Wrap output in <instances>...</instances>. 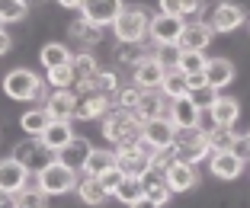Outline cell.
<instances>
[{
	"instance_id": "c3c4849f",
	"label": "cell",
	"mask_w": 250,
	"mask_h": 208,
	"mask_svg": "<svg viewBox=\"0 0 250 208\" xmlns=\"http://www.w3.org/2000/svg\"><path fill=\"white\" fill-rule=\"evenodd\" d=\"M32 99H36V103H48V80L39 83V90H36V96H32Z\"/></svg>"
},
{
	"instance_id": "e575fe53",
	"label": "cell",
	"mask_w": 250,
	"mask_h": 208,
	"mask_svg": "<svg viewBox=\"0 0 250 208\" xmlns=\"http://www.w3.org/2000/svg\"><path fill=\"white\" fill-rule=\"evenodd\" d=\"M206 134H208V151H212V154H225V151H231V148H234V138H237L231 128H218V125H212Z\"/></svg>"
},
{
	"instance_id": "f5cc1de1",
	"label": "cell",
	"mask_w": 250,
	"mask_h": 208,
	"mask_svg": "<svg viewBox=\"0 0 250 208\" xmlns=\"http://www.w3.org/2000/svg\"><path fill=\"white\" fill-rule=\"evenodd\" d=\"M128 208H161V205H154L151 199H138V202H132Z\"/></svg>"
},
{
	"instance_id": "cb8c5ba5",
	"label": "cell",
	"mask_w": 250,
	"mask_h": 208,
	"mask_svg": "<svg viewBox=\"0 0 250 208\" xmlns=\"http://www.w3.org/2000/svg\"><path fill=\"white\" fill-rule=\"evenodd\" d=\"M67 36L77 38V42H83V45H100V42H103V29H100L96 22H90L83 13L71 19V26H67Z\"/></svg>"
},
{
	"instance_id": "7dc6e473",
	"label": "cell",
	"mask_w": 250,
	"mask_h": 208,
	"mask_svg": "<svg viewBox=\"0 0 250 208\" xmlns=\"http://www.w3.org/2000/svg\"><path fill=\"white\" fill-rule=\"evenodd\" d=\"M161 13H167V16H183V13H180V0H161Z\"/></svg>"
},
{
	"instance_id": "2e32d148",
	"label": "cell",
	"mask_w": 250,
	"mask_h": 208,
	"mask_svg": "<svg viewBox=\"0 0 250 208\" xmlns=\"http://www.w3.org/2000/svg\"><path fill=\"white\" fill-rule=\"evenodd\" d=\"M199 115H202V109L192 103V96L173 99V103H170V112H167V119L173 122L177 128H196L199 125Z\"/></svg>"
},
{
	"instance_id": "d6a6232c",
	"label": "cell",
	"mask_w": 250,
	"mask_h": 208,
	"mask_svg": "<svg viewBox=\"0 0 250 208\" xmlns=\"http://www.w3.org/2000/svg\"><path fill=\"white\" fill-rule=\"evenodd\" d=\"M39 61L45 64V71H55V67L71 64V52H67L64 45H58V42H48L42 52H39Z\"/></svg>"
},
{
	"instance_id": "52a82bcc",
	"label": "cell",
	"mask_w": 250,
	"mask_h": 208,
	"mask_svg": "<svg viewBox=\"0 0 250 208\" xmlns=\"http://www.w3.org/2000/svg\"><path fill=\"white\" fill-rule=\"evenodd\" d=\"M119 154V170L125 173V176H138L141 179V173H147L151 170V157H154V148L147 141H141L138 148H122V151H116Z\"/></svg>"
},
{
	"instance_id": "7a4b0ae2",
	"label": "cell",
	"mask_w": 250,
	"mask_h": 208,
	"mask_svg": "<svg viewBox=\"0 0 250 208\" xmlns=\"http://www.w3.org/2000/svg\"><path fill=\"white\" fill-rule=\"evenodd\" d=\"M173 154H177V160L180 164H189V167H196L202 157H212V151H208V134H206V128H177L173 132Z\"/></svg>"
},
{
	"instance_id": "44dd1931",
	"label": "cell",
	"mask_w": 250,
	"mask_h": 208,
	"mask_svg": "<svg viewBox=\"0 0 250 208\" xmlns=\"http://www.w3.org/2000/svg\"><path fill=\"white\" fill-rule=\"evenodd\" d=\"M74 90H58L55 96H48L45 103V112H48V119L55 122H71L74 119Z\"/></svg>"
},
{
	"instance_id": "816d5d0a",
	"label": "cell",
	"mask_w": 250,
	"mask_h": 208,
	"mask_svg": "<svg viewBox=\"0 0 250 208\" xmlns=\"http://www.w3.org/2000/svg\"><path fill=\"white\" fill-rule=\"evenodd\" d=\"M58 3H61V7H67V10H81L87 0H58Z\"/></svg>"
},
{
	"instance_id": "db71d44e",
	"label": "cell",
	"mask_w": 250,
	"mask_h": 208,
	"mask_svg": "<svg viewBox=\"0 0 250 208\" xmlns=\"http://www.w3.org/2000/svg\"><path fill=\"white\" fill-rule=\"evenodd\" d=\"M22 3H26V7H29V3H39V0H22Z\"/></svg>"
},
{
	"instance_id": "4316f807",
	"label": "cell",
	"mask_w": 250,
	"mask_h": 208,
	"mask_svg": "<svg viewBox=\"0 0 250 208\" xmlns=\"http://www.w3.org/2000/svg\"><path fill=\"white\" fill-rule=\"evenodd\" d=\"M164 176H167V183H170V192H186V189L196 186V167L180 164V160L170 167V170H164Z\"/></svg>"
},
{
	"instance_id": "4fadbf2b",
	"label": "cell",
	"mask_w": 250,
	"mask_h": 208,
	"mask_svg": "<svg viewBox=\"0 0 250 208\" xmlns=\"http://www.w3.org/2000/svg\"><path fill=\"white\" fill-rule=\"evenodd\" d=\"M81 10L90 22H96V26L103 29V26H112V22L119 19V13H122L125 7H122V0H87Z\"/></svg>"
},
{
	"instance_id": "5b68a950",
	"label": "cell",
	"mask_w": 250,
	"mask_h": 208,
	"mask_svg": "<svg viewBox=\"0 0 250 208\" xmlns=\"http://www.w3.org/2000/svg\"><path fill=\"white\" fill-rule=\"evenodd\" d=\"M161 48H164V45L157 42V38H151V32H147L141 42H119L116 61H119V64H125V67H138L141 61L157 58V55H161Z\"/></svg>"
},
{
	"instance_id": "d590c367",
	"label": "cell",
	"mask_w": 250,
	"mask_h": 208,
	"mask_svg": "<svg viewBox=\"0 0 250 208\" xmlns=\"http://www.w3.org/2000/svg\"><path fill=\"white\" fill-rule=\"evenodd\" d=\"M119 202H125V205H132V202H138V199H145V189H141V179L138 176H125L122 183H119V189L116 192Z\"/></svg>"
},
{
	"instance_id": "d6986e66",
	"label": "cell",
	"mask_w": 250,
	"mask_h": 208,
	"mask_svg": "<svg viewBox=\"0 0 250 208\" xmlns=\"http://www.w3.org/2000/svg\"><path fill=\"white\" fill-rule=\"evenodd\" d=\"M202 77H206L208 87L221 90V87H228V83L234 80V64H231L228 58H208V61H206V71H202Z\"/></svg>"
},
{
	"instance_id": "60d3db41",
	"label": "cell",
	"mask_w": 250,
	"mask_h": 208,
	"mask_svg": "<svg viewBox=\"0 0 250 208\" xmlns=\"http://www.w3.org/2000/svg\"><path fill=\"white\" fill-rule=\"evenodd\" d=\"M48 83L58 90H71L74 87V77H71V64L64 67H55V71H48Z\"/></svg>"
},
{
	"instance_id": "30bf717a",
	"label": "cell",
	"mask_w": 250,
	"mask_h": 208,
	"mask_svg": "<svg viewBox=\"0 0 250 208\" xmlns=\"http://www.w3.org/2000/svg\"><path fill=\"white\" fill-rule=\"evenodd\" d=\"M212 26L208 22H186L177 38V52H206L212 45Z\"/></svg>"
},
{
	"instance_id": "5bb4252c",
	"label": "cell",
	"mask_w": 250,
	"mask_h": 208,
	"mask_svg": "<svg viewBox=\"0 0 250 208\" xmlns=\"http://www.w3.org/2000/svg\"><path fill=\"white\" fill-rule=\"evenodd\" d=\"M90 151H93V144H90L87 138H71V141L58 151V157H55V160H58V164H64V167H71L74 173H81L83 167H87Z\"/></svg>"
},
{
	"instance_id": "f907efd6",
	"label": "cell",
	"mask_w": 250,
	"mask_h": 208,
	"mask_svg": "<svg viewBox=\"0 0 250 208\" xmlns=\"http://www.w3.org/2000/svg\"><path fill=\"white\" fill-rule=\"evenodd\" d=\"M0 208H16V199L10 192H0Z\"/></svg>"
},
{
	"instance_id": "ab89813d",
	"label": "cell",
	"mask_w": 250,
	"mask_h": 208,
	"mask_svg": "<svg viewBox=\"0 0 250 208\" xmlns=\"http://www.w3.org/2000/svg\"><path fill=\"white\" fill-rule=\"evenodd\" d=\"M26 16V3L22 0H0V19L3 22H20Z\"/></svg>"
},
{
	"instance_id": "bcb514c9",
	"label": "cell",
	"mask_w": 250,
	"mask_h": 208,
	"mask_svg": "<svg viewBox=\"0 0 250 208\" xmlns=\"http://www.w3.org/2000/svg\"><path fill=\"white\" fill-rule=\"evenodd\" d=\"M202 7H206V0H180V13L183 16H196Z\"/></svg>"
},
{
	"instance_id": "f546056e",
	"label": "cell",
	"mask_w": 250,
	"mask_h": 208,
	"mask_svg": "<svg viewBox=\"0 0 250 208\" xmlns=\"http://www.w3.org/2000/svg\"><path fill=\"white\" fill-rule=\"evenodd\" d=\"M71 138H74V132H71V122H55V119H52V122H48V128L42 132V141L48 144V148H52L55 154H58V151L64 148V144L71 141Z\"/></svg>"
},
{
	"instance_id": "8992f818",
	"label": "cell",
	"mask_w": 250,
	"mask_h": 208,
	"mask_svg": "<svg viewBox=\"0 0 250 208\" xmlns=\"http://www.w3.org/2000/svg\"><path fill=\"white\" fill-rule=\"evenodd\" d=\"M147 26H151V19H147V13H145V10H138V7L122 10L119 19L112 22L119 42H141V38L147 36Z\"/></svg>"
},
{
	"instance_id": "f35d334b",
	"label": "cell",
	"mask_w": 250,
	"mask_h": 208,
	"mask_svg": "<svg viewBox=\"0 0 250 208\" xmlns=\"http://www.w3.org/2000/svg\"><path fill=\"white\" fill-rule=\"evenodd\" d=\"M16 208H48V195L42 192V189H22V192H16Z\"/></svg>"
},
{
	"instance_id": "ba28073f",
	"label": "cell",
	"mask_w": 250,
	"mask_h": 208,
	"mask_svg": "<svg viewBox=\"0 0 250 208\" xmlns=\"http://www.w3.org/2000/svg\"><path fill=\"white\" fill-rule=\"evenodd\" d=\"M39 77L32 74V71H22V67H16V71H10L7 77H3V93H7L10 99H32L39 90Z\"/></svg>"
},
{
	"instance_id": "d4e9b609",
	"label": "cell",
	"mask_w": 250,
	"mask_h": 208,
	"mask_svg": "<svg viewBox=\"0 0 250 208\" xmlns=\"http://www.w3.org/2000/svg\"><path fill=\"white\" fill-rule=\"evenodd\" d=\"M96 71H100V67H96L93 55H74V58H71V77H74V90H87Z\"/></svg>"
},
{
	"instance_id": "11a10c76",
	"label": "cell",
	"mask_w": 250,
	"mask_h": 208,
	"mask_svg": "<svg viewBox=\"0 0 250 208\" xmlns=\"http://www.w3.org/2000/svg\"><path fill=\"white\" fill-rule=\"evenodd\" d=\"M0 29H3V19H0Z\"/></svg>"
},
{
	"instance_id": "f1b7e54d",
	"label": "cell",
	"mask_w": 250,
	"mask_h": 208,
	"mask_svg": "<svg viewBox=\"0 0 250 208\" xmlns=\"http://www.w3.org/2000/svg\"><path fill=\"white\" fill-rule=\"evenodd\" d=\"M119 164V154L116 151H106V148H93L87 157V167H83V173L87 176H100V173L112 170V167Z\"/></svg>"
},
{
	"instance_id": "7c38bea8",
	"label": "cell",
	"mask_w": 250,
	"mask_h": 208,
	"mask_svg": "<svg viewBox=\"0 0 250 208\" xmlns=\"http://www.w3.org/2000/svg\"><path fill=\"white\" fill-rule=\"evenodd\" d=\"M183 16H167V13H157L154 19H151V26H147V32H151V38H157V42L167 48V45H177L180 32H183Z\"/></svg>"
},
{
	"instance_id": "4dcf8cb0",
	"label": "cell",
	"mask_w": 250,
	"mask_h": 208,
	"mask_svg": "<svg viewBox=\"0 0 250 208\" xmlns=\"http://www.w3.org/2000/svg\"><path fill=\"white\" fill-rule=\"evenodd\" d=\"M48 112H45V106H36V109H29V112H22V119H20V125H22V132L29 134V138H42V132L48 128Z\"/></svg>"
},
{
	"instance_id": "603a6c76",
	"label": "cell",
	"mask_w": 250,
	"mask_h": 208,
	"mask_svg": "<svg viewBox=\"0 0 250 208\" xmlns=\"http://www.w3.org/2000/svg\"><path fill=\"white\" fill-rule=\"evenodd\" d=\"M241 22H244V10L237 3H221L208 26H212V32H234Z\"/></svg>"
},
{
	"instance_id": "f6af8a7d",
	"label": "cell",
	"mask_w": 250,
	"mask_h": 208,
	"mask_svg": "<svg viewBox=\"0 0 250 208\" xmlns=\"http://www.w3.org/2000/svg\"><path fill=\"white\" fill-rule=\"evenodd\" d=\"M231 154L241 157V160H250V134H237V138H234V148H231Z\"/></svg>"
},
{
	"instance_id": "9a60e30c",
	"label": "cell",
	"mask_w": 250,
	"mask_h": 208,
	"mask_svg": "<svg viewBox=\"0 0 250 208\" xmlns=\"http://www.w3.org/2000/svg\"><path fill=\"white\" fill-rule=\"evenodd\" d=\"M26 176H29L26 167L16 164L13 157L0 160V192H10V195L22 192V189H26Z\"/></svg>"
},
{
	"instance_id": "8d00e7d4",
	"label": "cell",
	"mask_w": 250,
	"mask_h": 208,
	"mask_svg": "<svg viewBox=\"0 0 250 208\" xmlns=\"http://www.w3.org/2000/svg\"><path fill=\"white\" fill-rule=\"evenodd\" d=\"M206 55L202 52H180V61H177V71H183L186 77H192V74H202L206 71Z\"/></svg>"
},
{
	"instance_id": "681fc988",
	"label": "cell",
	"mask_w": 250,
	"mask_h": 208,
	"mask_svg": "<svg viewBox=\"0 0 250 208\" xmlns=\"http://www.w3.org/2000/svg\"><path fill=\"white\" fill-rule=\"evenodd\" d=\"M10 45H13V42H10V36H7L3 29H0V58H3V55L10 52Z\"/></svg>"
},
{
	"instance_id": "7402d4cb",
	"label": "cell",
	"mask_w": 250,
	"mask_h": 208,
	"mask_svg": "<svg viewBox=\"0 0 250 208\" xmlns=\"http://www.w3.org/2000/svg\"><path fill=\"white\" fill-rule=\"evenodd\" d=\"M208 112H212V125H218V128H234L237 115H241V103H237V99H231V96H218Z\"/></svg>"
},
{
	"instance_id": "7bdbcfd3",
	"label": "cell",
	"mask_w": 250,
	"mask_h": 208,
	"mask_svg": "<svg viewBox=\"0 0 250 208\" xmlns=\"http://www.w3.org/2000/svg\"><path fill=\"white\" fill-rule=\"evenodd\" d=\"M177 164V154H173V148H157L154 151V157H151V167H154V170H170V167Z\"/></svg>"
},
{
	"instance_id": "b9f144b4",
	"label": "cell",
	"mask_w": 250,
	"mask_h": 208,
	"mask_svg": "<svg viewBox=\"0 0 250 208\" xmlns=\"http://www.w3.org/2000/svg\"><path fill=\"white\" fill-rule=\"evenodd\" d=\"M189 96H192V103H196L199 109H212V103L218 99V90H215V87H208V83H206V87L192 90Z\"/></svg>"
},
{
	"instance_id": "ffe728a7",
	"label": "cell",
	"mask_w": 250,
	"mask_h": 208,
	"mask_svg": "<svg viewBox=\"0 0 250 208\" xmlns=\"http://www.w3.org/2000/svg\"><path fill=\"white\" fill-rule=\"evenodd\" d=\"M173 132H177V125L170 119H151L145 122V141L151 144V148H170L173 144Z\"/></svg>"
},
{
	"instance_id": "1f68e13d",
	"label": "cell",
	"mask_w": 250,
	"mask_h": 208,
	"mask_svg": "<svg viewBox=\"0 0 250 208\" xmlns=\"http://www.w3.org/2000/svg\"><path fill=\"white\" fill-rule=\"evenodd\" d=\"M77 195H81V202H87V205H103V202L109 199V192L100 186V179H96V176L77 179Z\"/></svg>"
},
{
	"instance_id": "277c9868",
	"label": "cell",
	"mask_w": 250,
	"mask_h": 208,
	"mask_svg": "<svg viewBox=\"0 0 250 208\" xmlns=\"http://www.w3.org/2000/svg\"><path fill=\"white\" fill-rule=\"evenodd\" d=\"M36 176H39V189H42L45 195H64L77 186V173H74L71 167L58 164V160L48 164L42 173H36Z\"/></svg>"
},
{
	"instance_id": "9c48e42d",
	"label": "cell",
	"mask_w": 250,
	"mask_h": 208,
	"mask_svg": "<svg viewBox=\"0 0 250 208\" xmlns=\"http://www.w3.org/2000/svg\"><path fill=\"white\" fill-rule=\"evenodd\" d=\"M167 112H170V106H167L164 90H141V99H138L132 115L145 125V122H151V119H167Z\"/></svg>"
},
{
	"instance_id": "836d02e7",
	"label": "cell",
	"mask_w": 250,
	"mask_h": 208,
	"mask_svg": "<svg viewBox=\"0 0 250 208\" xmlns=\"http://www.w3.org/2000/svg\"><path fill=\"white\" fill-rule=\"evenodd\" d=\"M161 90H164V96H170V99L189 96V80H186L183 71H167V77H164Z\"/></svg>"
},
{
	"instance_id": "484cf974",
	"label": "cell",
	"mask_w": 250,
	"mask_h": 208,
	"mask_svg": "<svg viewBox=\"0 0 250 208\" xmlns=\"http://www.w3.org/2000/svg\"><path fill=\"white\" fill-rule=\"evenodd\" d=\"M241 170H244V160L241 157H234L231 151H225V154H212V176H218V179H237L241 176Z\"/></svg>"
},
{
	"instance_id": "83f0119b",
	"label": "cell",
	"mask_w": 250,
	"mask_h": 208,
	"mask_svg": "<svg viewBox=\"0 0 250 208\" xmlns=\"http://www.w3.org/2000/svg\"><path fill=\"white\" fill-rule=\"evenodd\" d=\"M87 90H93L96 96H103L106 103H109V109H112V99H116V93H119L122 87H119V77L112 74V71H96Z\"/></svg>"
},
{
	"instance_id": "8fae6325",
	"label": "cell",
	"mask_w": 250,
	"mask_h": 208,
	"mask_svg": "<svg viewBox=\"0 0 250 208\" xmlns=\"http://www.w3.org/2000/svg\"><path fill=\"white\" fill-rule=\"evenodd\" d=\"M74 119L81 122H90V119H103L109 112V103L103 96H96L93 90H74Z\"/></svg>"
},
{
	"instance_id": "ee69618b",
	"label": "cell",
	"mask_w": 250,
	"mask_h": 208,
	"mask_svg": "<svg viewBox=\"0 0 250 208\" xmlns=\"http://www.w3.org/2000/svg\"><path fill=\"white\" fill-rule=\"evenodd\" d=\"M96 179H100V186H103L106 189V192H116V189H119V183H122V179H125V173L122 170H119V167H112V170H106V173H100V176H96Z\"/></svg>"
},
{
	"instance_id": "ac0fdd59",
	"label": "cell",
	"mask_w": 250,
	"mask_h": 208,
	"mask_svg": "<svg viewBox=\"0 0 250 208\" xmlns=\"http://www.w3.org/2000/svg\"><path fill=\"white\" fill-rule=\"evenodd\" d=\"M164 77H167V71H164V64L157 58H147L135 67V87L141 90H161Z\"/></svg>"
},
{
	"instance_id": "74e56055",
	"label": "cell",
	"mask_w": 250,
	"mask_h": 208,
	"mask_svg": "<svg viewBox=\"0 0 250 208\" xmlns=\"http://www.w3.org/2000/svg\"><path fill=\"white\" fill-rule=\"evenodd\" d=\"M141 99V87H122L116 93V99H112V109H122V112H135V106H138Z\"/></svg>"
},
{
	"instance_id": "6da1fadb",
	"label": "cell",
	"mask_w": 250,
	"mask_h": 208,
	"mask_svg": "<svg viewBox=\"0 0 250 208\" xmlns=\"http://www.w3.org/2000/svg\"><path fill=\"white\" fill-rule=\"evenodd\" d=\"M103 134L116 144L119 151H122V148H138V144L145 141V125L135 119L132 112L109 109L103 115Z\"/></svg>"
},
{
	"instance_id": "3957f363",
	"label": "cell",
	"mask_w": 250,
	"mask_h": 208,
	"mask_svg": "<svg viewBox=\"0 0 250 208\" xmlns=\"http://www.w3.org/2000/svg\"><path fill=\"white\" fill-rule=\"evenodd\" d=\"M13 160L26 167V173H42L48 164H55V151L42 138H26L13 148Z\"/></svg>"
},
{
	"instance_id": "e0dca14e",
	"label": "cell",
	"mask_w": 250,
	"mask_h": 208,
	"mask_svg": "<svg viewBox=\"0 0 250 208\" xmlns=\"http://www.w3.org/2000/svg\"><path fill=\"white\" fill-rule=\"evenodd\" d=\"M141 189H145V199H151L154 205H164V202L173 195L167 176H164L161 170H154V167H151L147 173H141Z\"/></svg>"
}]
</instances>
